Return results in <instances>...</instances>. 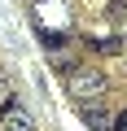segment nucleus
Instances as JSON below:
<instances>
[{
  "instance_id": "1",
  "label": "nucleus",
  "mask_w": 127,
  "mask_h": 131,
  "mask_svg": "<svg viewBox=\"0 0 127 131\" xmlns=\"http://www.w3.org/2000/svg\"><path fill=\"white\" fill-rule=\"evenodd\" d=\"M66 92L75 101H92V96H105V74L96 70V66H70L66 70Z\"/></svg>"
},
{
  "instance_id": "2",
  "label": "nucleus",
  "mask_w": 127,
  "mask_h": 131,
  "mask_svg": "<svg viewBox=\"0 0 127 131\" xmlns=\"http://www.w3.org/2000/svg\"><path fill=\"white\" fill-rule=\"evenodd\" d=\"M0 131H35V118L18 101H5V105H0Z\"/></svg>"
},
{
  "instance_id": "3",
  "label": "nucleus",
  "mask_w": 127,
  "mask_h": 131,
  "mask_svg": "<svg viewBox=\"0 0 127 131\" xmlns=\"http://www.w3.org/2000/svg\"><path fill=\"white\" fill-rule=\"evenodd\" d=\"M83 118H88V127H92V131H110V127H114V118H110V105H105L101 96L83 101Z\"/></svg>"
},
{
  "instance_id": "4",
  "label": "nucleus",
  "mask_w": 127,
  "mask_h": 131,
  "mask_svg": "<svg viewBox=\"0 0 127 131\" xmlns=\"http://www.w3.org/2000/svg\"><path fill=\"white\" fill-rule=\"evenodd\" d=\"M5 101H13V74L0 66V105H5Z\"/></svg>"
},
{
  "instance_id": "5",
  "label": "nucleus",
  "mask_w": 127,
  "mask_h": 131,
  "mask_svg": "<svg viewBox=\"0 0 127 131\" xmlns=\"http://www.w3.org/2000/svg\"><path fill=\"white\" fill-rule=\"evenodd\" d=\"M101 52H123V39H96Z\"/></svg>"
},
{
  "instance_id": "6",
  "label": "nucleus",
  "mask_w": 127,
  "mask_h": 131,
  "mask_svg": "<svg viewBox=\"0 0 127 131\" xmlns=\"http://www.w3.org/2000/svg\"><path fill=\"white\" fill-rule=\"evenodd\" d=\"M127 13V0H114V5H110V18H123Z\"/></svg>"
},
{
  "instance_id": "7",
  "label": "nucleus",
  "mask_w": 127,
  "mask_h": 131,
  "mask_svg": "<svg viewBox=\"0 0 127 131\" xmlns=\"http://www.w3.org/2000/svg\"><path fill=\"white\" fill-rule=\"evenodd\" d=\"M110 131H127V109H123V114L114 118V127H110Z\"/></svg>"
}]
</instances>
